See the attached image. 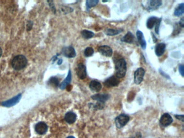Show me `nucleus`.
I'll return each mask as SVG.
<instances>
[{"instance_id":"nucleus-28","label":"nucleus","mask_w":184,"mask_h":138,"mask_svg":"<svg viewBox=\"0 0 184 138\" xmlns=\"http://www.w3.org/2000/svg\"><path fill=\"white\" fill-rule=\"evenodd\" d=\"M179 71L180 75L184 77V67L183 65H180L179 67Z\"/></svg>"},{"instance_id":"nucleus-31","label":"nucleus","mask_w":184,"mask_h":138,"mask_svg":"<svg viewBox=\"0 0 184 138\" xmlns=\"http://www.w3.org/2000/svg\"><path fill=\"white\" fill-rule=\"evenodd\" d=\"M179 25L180 26H181L182 27H184V18H182L181 20L179 22Z\"/></svg>"},{"instance_id":"nucleus-21","label":"nucleus","mask_w":184,"mask_h":138,"mask_svg":"<svg viewBox=\"0 0 184 138\" xmlns=\"http://www.w3.org/2000/svg\"><path fill=\"white\" fill-rule=\"evenodd\" d=\"M184 13V3H182L178 5V6L175 9L174 15L176 16H180Z\"/></svg>"},{"instance_id":"nucleus-16","label":"nucleus","mask_w":184,"mask_h":138,"mask_svg":"<svg viewBox=\"0 0 184 138\" xmlns=\"http://www.w3.org/2000/svg\"><path fill=\"white\" fill-rule=\"evenodd\" d=\"M21 97V95H18L15 97H14L12 99H10L8 101H5L2 103V105L3 106H5L6 107H10V106H12L14 105L15 104L17 103L18 101H19L20 98Z\"/></svg>"},{"instance_id":"nucleus-26","label":"nucleus","mask_w":184,"mask_h":138,"mask_svg":"<svg viewBox=\"0 0 184 138\" xmlns=\"http://www.w3.org/2000/svg\"><path fill=\"white\" fill-rule=\"evenodd\" d=\"M50 82L51 84L53 85H54V86H57L59 85V80H58V79L57 78H51V80H50Z\"/></svg>"},{"instance_id":"nucleus-17","label":"nucleus","mask_w":184,"mask_h":138,"mask_svg":"<svg viewBox=\"0 0 184 138\" xmlns=\"http://www.w3.org/2000/svg\"><path fill=\"white\" fill-rule=\"evenodd\" d=\"M89 87L91 90L93 92H99L101 88H102V85L100 82L96 81V80H92L90 82L89 84Z\"/></svg>"},{"instance_id":"nucleus-10","label":"nucleus","mask_w":184,"mask_h":138,"mask_svg":"<svg viewBox=\"0 0 184 138\" xmlns=\"http://www.w3.org/2000/svg\"><path fill=\"white\" fill-rule=\"evenodd\" d=\"M48 130V126L44 122H39L35 126V131L39 134L46 133Z\"/></svg>"},{"instance_id":"nucleus-33","label":"nucleus","mask_w":184,"mask_h":138,"mask_svg":"<svg viewBox=\"0 0 184 138\" xmlns=\"http://www.w3.org/2000/svg\"><path fill=\"white\" fill-rule=\"evenodd\" d=\"M67 138H75L74 136H68Z\"/></svg>"},{"instance_id":"nucleus-24","label":"nucleus","mask_w":184,"mask_h":138,"mask_svg":"<svg viewBox=\"0 0 184 138\" xmlns=\"http://www.w3.org/2000/svg\"><path fill=\"white\" fill-rule=\"evenodd\" d=\"M98 0H88L86 2V6L88 10L91 8L92 7L96 6L98 3Z\"/></svg>"},{"instance_id":"nucleus-4","label":"nucleus","mask_w":184,"mask_h":138,"mask_svg":"<svg viewBox=\"0 0 184 138\" xmlns=\"http://www.w3.org/2000/svg\"><path fill=\"white\" fill-rule=\"evenodd\" d=\"M162 4V2L160 0H150L145 2V8L149 11L155 10L159 8Z\"/></svg>"},{"instance_id":"nucleus-2","label":"nucleus","mask_w":184,"mask_h":138,"mask_svg":"<svg viewBox=\"0 0 184 138\" xmlns=\"http://www.w3.org/2000/svg\"><path fill=\"white\" fill-rule=\"evenodd\" d=\"M27 60L25 56L18 55L15 56L11 62V65L16 70H20L26 67Z\"/></svg>"},{"instance_id":"nucleus-20","label":"nucleus","mask_w":184,"mask_h":138,"mask_svg":"<svg viewBox=\"0 0 184 138\" xmlns=\"http://www.w3.org/2000/svg\"><path fill=\"white\" fill-rule=\"evenodd\" d=\"M123 31L122 29H108L105 31V33L108 36H115L119 34Z\"/></svg>"},{"instance_id":"nucleus-7","label":"nucleus","mask_w":184,"mask_h":138,"mask_svg":"<svg viewBox=\"0 0 184 138\" xmlns=\"http://www.w3.org/2000/svg\"><path fill=\"white\" fill-rule=\"evenodd\" d=\"M119 79L116 75H113L105 80L104 84L107 87H112L117 86L119 84Z\"/></svg>"},{"instance_id":"nucleus-25","label":"nucleus","mask_w":184,"mask_h":138,"mask_svg":"<svg viewBox=\"0 0 184 138\" xmlns=\"http://www.w3.org/2000/svg\"><path fill=\"white\" fill-rule=\"evenodd\" d=\"M93 53H94V50H93V48L91 47H87L85 49L84 52L85 56L87 57L92 56Z\"/></svg>"},{"instance_id":"nucleus-27","label":"nucleus","mask_w":184,"mask_h":138,"mask_svg":"<svg viewBox=\"0 0 184 138\" xmlns=\"http://www.w3.org/2000/svg\"><path fill=\"white\" fill-rule=\"evenodd\" d=\"M162 18H159L158 21L157 22L156 25V28H155V31L157 34H159V26H160V22H161Z\"/></svg>"},{"instance_id":"nucleus-1","label":"nucleus","mask_w":184,"mask_h":138,"mask_svg":"<svg viewBox=\"0 0 184 138\" xmlns=\"http://www.w3.org/2000/svg\"><path fill=\"white\" fill-rule=\"evenodd\" d=\"M116 76L118 78H123L125 75L127 71V65L125 60L124 58H120L116 62L115 65Z\"/></svg>"},{"instance_id":"nucleus-11","label":"nucleus","mask_w":184,"mask_h":138,"mask_svg":"<svg viewBox=\"0 0 184 138\" xmlns=\"http://www.w3.org/2000/svg\"><path fill=\"white\" fill-rule=\"evenodd\" d=\"M63 55L67 58H74L76 56L75 50L72 47H65L63 49Z\"/></svg>"},{"instance_id":"nucleus-19","label":"nucleus","mask_w":184,"mask_h":138,"mask_svg":"<svg viewBox=\"0 0 184 138\" xmlns=\"http://www.w3.org/2000/svg\"><path fill=\"white\" fill-rule=\"evenodd\" d=\"M158 19L159 18L157 17H149L147 20V24H146L147 28L149 29H151L153 28L154 26L156 25L157 22L158 21Z\"/></svg>"},{"instance_id":"nucleus-12","label":"nucleus","mask_w":184,"mask_h":138,"mask_svg":"<svg viewBox=\"0 0 184 138\" xmlns=\"http://www.w3.org/2000/svg\"><path fill=\"white\" fill-rule=\"evenodd\" d=\"M91 98L93 100H96L98 102L104 103L109 99L110 95L108 94H96L93 95Z\"/></svg>"},{"instance_id":"nucleus-14","label":"nucleus","mask_w":184,"mask_h":138,"mask_svg":"<svg viewBox=\"0 0 184 138\" xmlns=\"http://www.w3.org/2000/svg\"><path fill=\"white\" fill-rule=\"evenodd\" d=\"M166 49V45L164 43H159L157 44L155 49L156 55L160 57L164 54Z\"/></svg>"},{"instance_id":"nucleus-13","label":"nucleus","mask_w":184,"mask_h":138,"mask_svg":"<svg viewBox=\"0 0 184 138\" xmlns=\"http://www.w3.org/2000/svg\"><path fill=\"white\" fill-rule=\"evenodd\" d=\"M136 34L137 39H138L139 44L141 45L143 49H145L146 47V42L145 41L143 32L141 31H139V30H138L137 31Z\"/></svg>"},{"instance_id":"nucleus-6","label":"nucleus","mask_w":184,"mask_h":138,"mask_svg":"<svg viewBox=\"0 0 184 138\" xmlns=\"http://www.w3.org/2000/svg\"><path fill=\"white\" fill-rule=\"evenodd\" d=\"M76 73L80 79H84L87 77V69L83 63L78 64L76 68Z\"/></svg>"},{"instance_id":"nucleus-18","label":"nucleus","mask_w":184,"mask_h":138,"mask_svg":"<svg viewBox=\"0 0 184 138\" xmlns=\"http://www.w3.org/2000/svg\"><path fill=\"white\" fill-rule=\"evenodd\" d=\"M134 37L131 32H128L121 39V41L128 43H132L134 41Z\"/></svg>"},{"instance_id":"nucleus-32","label":"nucleus","mask_w":184,"mask_h":138,"mask_svg":"<svg viewBox=\"0 0 184 138\" xmlns=\"http://www.w3.org/2000/svg\"><path fill=\"white\" fill-rule=\"evenodd\" d=\"M2 50L0 47V57L2 56Z\"/></svg>"},{"instance_id":"nucleus-5","label":"nucleus","mask_w":184,"mask_h":138,"mask_svg":"<svg viewBox=\"0 0 184 138\" xmlns=\"http://www.w3.org/2000/svg\"><path fill=\"white\" fill-rule=\"evenodd\" d=\"M145 73V70L142 67L137 69L134 74V82L135 84L138 85L143 82Z\"/></svg>"},{"instance_id":"nucleus-23","label":"nucleus","mask_w":184,"mask_h":138,"mask_svg":"<svg viewBox=\"0 0 184 138\" xmlns=\"http://www.w3.org/2000/svg\"><path fill=\"white\" fill-rule=\"evenodd\" d=\"M81 34H82V36L83 37L84 39H91L92 37H93L94 35H95V34L93 32L88 30H83L82 32H81Z\"/></svg>"},{"instance_id":"nucleus-8","label":"nucleus","mask_w":184,"mask_h":138,"mask_svg":"<svg viewBox=\"0 0 184 138\" xmlns=\"http://www.w3.org/2000/svg\"><path fill=\"white\" fill-rule=\"evenodd\" d=\"M173 122V119L168 113H164L161 116L160 124L162 127H167Z\"/></svg>"},{"instance_id":"nucleus-3","label":"nucleus","mask_w":184,"mask_h":138,"mask_svg":"<svg viewBox=\"0 0 184 138\" xmlns=\"http://www.w3.org/2000/svg\"><path fill=\"white\" fill-rule=\"evenodd\" d=\"M129 120L130 117L128 115L125 114H120L115 119V124L117 128H121L128 124Z\"/></svg>"},{"instance_id":"nucleus-9","label":"nucleus","mask_w":184,"mask_h":138,"mask_svg":"<svg viewBox=\"0 0 184 138\" xmlns=\"http://www.w3.org/2000/svg\"><path fill=\"white\" fill-rule=\"evenodd\" d=\"M98 51L102 55L110 57L112 55L113 50L111 47L108 45H102L98 47Z\"/></svg>"},{"instance_id":"nucleus-22","label":"nucleus","mask_w":184,"mask_h":138,"mask_svg":"<svg viewBox=\"0 0 184 138\" xmlns=\"http://www.w3.org/2000/svg\"><path fill=\"white\" fill-rule=\"evenodd\" d=\"M71 80H72V73H71V71H69L67 77L66 78V79L61 84V86H60L61 88L64 89L67 86V85L70 84Z\"/></svg>"},{"instance_id":"nucleus-15","label":"nucleus","mask_w":184,"mask_h":138,"mask_svg":"<svg viewBox=\"0 0 184 138\" xmlns=\"http://www.w3.org/2000/svg\"><path fill=\"white\" fill-rule=\"evenodd\" d=\"M77 118L76 114L72 112H69L66 113L65 116V120L67 123L72 124L75 122Z\"/></svg>"},{"instance_id":"nucleus-29","label":"nucleus","mask_w":184,"mask_h":138,"mask_svg":"<svg viewBox=\"0 0 184 138\" xmlns=\"http://www.w3.org/2000/svg\"><path fill=\"white\" fill-rule=\"evenodd\" d=\"M129 138H141V134L140 133H137Z\"/></svg>"},{"instance_id":"nucleus-30","label":"nucleus","mask_w":184,"mask_h":138,"mask_svg":"<svg viewBox=\"0 0 184 138\" xmlns=\"http://www.w3.org/2000/svg\"><path fill=\"white\" fill-rule=\"evenodd\" d=\"M175 116L178 119L184 121V115H175Z\"/></svg>"}]
</instances>
